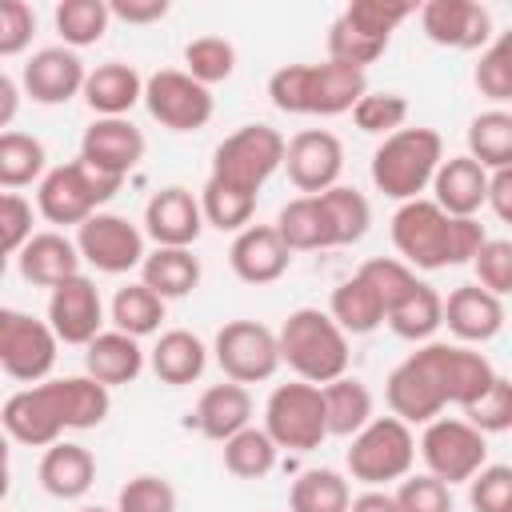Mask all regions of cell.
<instances>
[{
	"instance_id": "cell-1",
	"label": "cell",
	"mask_w": 512,
	"mask_h": 512,
	"mask_svg": "<svg viewBox=\"0 0 512 512\" xmlns=\"http://www.w3.org/2000/svg\"><path fill=\"white\" fill-rule=\"evenodd\" d=\"M496 376L500 372L488 364L484 352L468 344L428 340L404 364L388 372L384 396H388L392 416H400L404 424H432L448 404L456 408L476 404L492 388Z\"/></svg>"
},
{
	"instance_id": "cell-2",
	"label": "cell",
	"mask_w": 512,
	"mask_h": 512,
	"mask_svg": "<svg viewBox=\"0 0 512 512\" xmlns=\"http://www.w3.org/2000/svg\"><path fill=\"white\" fill-rule=\"evenodd\" d=\"M112 396L92 376H56L32 388H20L4 400L0 424L16 444L52 448L68 428H96L104 424Z\"/></svg>"
},
{
	"instance_id": "cell-3",
	"label": "cell",
	"mask_w": 512,
	"mask_h": 512,
	"mask_svg": "<svg viewBox=\"0 0 512 512\" xmlns=\"http://www.w3.org/2000/svg\"><path fill=\"white\" fill-rule=\"evenodd\" d=\"M392 244L408 268H456L472 264L488 244L484 224L476 216H448L436 200H408L392 216Z\"/></svg>"
},
{
	"instance_id": "cell-4",
	"label": "cell",
	"mask_w": 512,
	"mask_h": 512,
	"mask_svg": "<svg viewBox=\"0 0 512 512\" xmlns=\"http://www.w3.org/2000/svg\"><path fill=\"white\" fill-rule=\"evenodd\" d=\"M368 96L360 68L324 60V64H284L268 76V100L288 116H340Z\"/></svg>"
},
{
	"instance_id": "cell-5",
	"label": "cell",
	"mask_w": 512,
	"mask_h": 512,
	"mask_svg": "<svg viewBox=\"0 0 512 512\" xmlns=\"http://www.w3.org/2000/svg\"><path fill=\"white\" fill-rule=\"evenodd\" d=\"M280 360L308 384H332L348 376V332L320 308H296L280 324Z\"/></svg>"
},
{
	"instance_id": "cell-6",
	"label": "cell",
	"mask_w": 512,
	"mask_h": 512,
	"mask_svg": "<svg viewBox=\"0 0 512 512\" xmlns=\"http://www.w3.org/2000/svg\"><path fill=\"white\" fill-rule=\"evenodd\" d=\"M444 164V140L436 128H400L384 136L372 152V184L388 200H420L424 188H432L436 172Z\"/></svg>"
},
{
	"instance_id": "cell-7",
	"label": "cell",
	"mask_w": 512,
	"mask_h": 512,
	"mask_svg": "<svg viewBox=\"0 0 512 512\" xmlns=\"http://www.w3.org/2000/svg\"><path fill=\"white\" fill-rule=\"evenodd\" d=\"M124 180L116 176H104L96 172L92 164H84L80 156L68 160V164H56L48 168V176L40 180L36 188V212L48 220V224H60V228H80L84 220H92L100 212V204H108L116 192H120Z\"/></svg>"
},
{
	"instance_id": "cell-8",
	"label": "cell",
	"mask_w": 512,
	"mask_h": 512,
	"mask_svg": "<svg viewBox=\"0 0 512 512\" xmlns=\"http://www.w3.org/2000/svg\"><path fill=\"white\" fill-rule=\"evenodd\" d=\"M416 436H412V424H404L400 416H376L364 432L352 436L348 452H344V464H348V476L368 484V488H384L392 480H404L412 476V464H416Z\"/></svg>"
},
{
	"instance_id": "cell-9",
	"label": "cell",
	"mask_w": 512,
	"mask_h": 512,
	"mask_svg": "<svg viewBox=\"0 0 512 512\" xmlns=\"http://www.w3.org/2000/svg\"><path fill=\"white\" fill-rule=\"evenodd\" d=\"M288 140L268 124H244L232 136H224L212 152V180H224L240 192L260 196V188L272 180L276 168H284Z\"/></svg>"
},
{
	"instance_id": "cell-10",
	"label": "cell",
	"mask_w": 512,
	"mask_h": 512,
	"mask_svg": "<svg viewBox=\"0 0 512 512\" xmlns=\"http://www.w3.org/2000/svg\"><path fill=\"white\" fill-rule=\"evenodd\" d=\"M264 432L292 452H312L328 440V412H324V388L308 380L276 384L264 404Z\"/></svg>"
},
{
	"instance_id": "cell-11",
	"label": "cell",
	"mask_w": 512,
	"mask_h": 512,
	"mask_svg": "<svg viewBox=\"0 0 512 512\" xmlns=\"http://www.w3.org/2000/svg\"><path fill=\"white\" fill-rule=\"evenodd\" d=\"M420 456L424 468L452 488V484H468L488 464V440L464 416H436L432 424H424Z\"/></svg>"
},
{
	"instance_id": "cell-12",
	"label": "cell",
	"mask_w": 512,
	"mask_h": 512,
	"mask_svg": "<svg viewBox=\"0 0 512 512\" xmlns=\"http://www.w3.org/2000/svg\"><path fill=\"white\" fill-rule=\"evenodd\" d=\"M212 356H216L224 380H236L244 388L272 380V372L284 364L280 336L260 320H228L212 340Z\"/></svg>"
},
{
	"instance_id": "cell-13",
	"label": "cell",
	"mask_w": 512,
	"mask_h": 512,
	"mask_svg": "<svg viewBox=\"0 0 512 512\" xmlns=\"http://www.w3.org/2000/svg\"><path fill=\"white\" fill-rule=\"evenodd\" d=\"M60 336L52 332L48 320H36L28 312L4 308L0 312V368L4 376L20 384H44L52 364H56Z\"/></svg>"
},
{
	"instance_id": "cell-14",
	"label": "cell",
	"mask_w": 512,
	"mask_h": 512,
	"mask_svg": "<svg viewBox=\"0 0 512 512\" xmlns=\"http://www.w3.org/2000/svg\"><path fill=\"white\" fill-rule=\"evenodd\" d=\"M148 116L168 132H200L212 120V88L192 80L184 68H160L144 84Z\"/></svg>"
},
{
	"instance_id": "cell-15",
	"label": "cell",
	"mask_w": 512,
	"mask_h": 512,
	"mask_svg": "<svg viewBox=\"0 0 512 512\" xmlns=\"http://www.w3.org/2000/svg\"><path fill=\"white\" fill-rule=\"evenodd\" d=\"M144 228H136L128 216L116 212H96L92 220H84L76 228V248L84 256V264H92L96 272L120 276L144 264L148 248H144Z\"/></svg>"
},
{
	"instance_id": "cell-16",
	"label": "cell",
	"mask_w": 512,
	"mask_h": 512,
	"mask_svg": "<svg viewBox=\"0 0 512 512\" xmlns=\"http://www.w3.org/2000/svg\"><path fill=\"white\" fill-rule=\"evenodd\" d=\"M284 172L304 196H320L340 184L344 172V144L328 128H304L288 140Z\"/></svg>"
},
{
	"instance_id": "cell-17",
	"label": "cell",
	"mask_w": 512,
	"mask_h": 512,
	"mask_svg": "<svg viewBox=\"0 0 512 512\" xmlns=\"http://www.w3.org/2000/svg\"><path fill=\"white\" fill-rule=\"evenodd\" d=\"M48 324L60 336V344H80L88 348L104 328V300L100 288L80 272L48 292Z\"/></svg>"
},
{
	"instance_id": "cell-18",
	"label": "cell",
	"mask_w": 512,
	"mask_h": 512,
	"mask_svg": "<svg viewBox=\"0 0 512 512\" xmlns=\"http://www.w3.org/2000/svg\"><path fill=\"white\" fill-rule=\"evenodd\" d=\"M144 148V132L128 116H96L80 136V160L116 180H124L144 160Z\"/></svg>"
},
{
	"instance_id": "cell-19",
	"label": "cell",
	"mask_w": 512,
	"mask_h": 512,
	"mask_svg": "<svg viewBox=\"0 0 512 512\" xmlns=\"http://www.w3.org/2000/svg\"><path fill=\"white\" fill-rule=\"evenodd\" d=\"M420 28L432 44L476 52L492 44V16L476 0H428L420 8Z\"/></svg>"
},
{
	"instance_id": "cell-20",
	"label": "cell",
	"mask_w": 512,
	"mask_h": 512,
	"mask_svg": "<svg viewBox=\"0 0 512 512\" xmlns=\"http://www.w3.org/2000/svg\"><path fill=\"white\" fill-rule=\"evenodd\" d=\"M84 80L88 68L68 44L32 52L20 72V88L24 96H32V104H68L72 96H84Z\"/></svg>"
},
{
	"instance_id": "cell-21",
	"label": "cell",
	"mask_w": 512,
	"mask_h": 512,
	"mask_svg": "<svg viewBox=\"0 0 512 512\" xmlns=\"http://www.w3.org/2000/svg\"><path fill=\"white\" fill-rule=\"evenodd\" d=\"M204 208L200 196H192L188 188L172 184L152 192V200L144 204V236L156 248H192L204 232Z\"/></svg>"
},
{
	"instance_id": "cell-22",
	"label": "cell",
	"mask_w": 512,
	"mask_h": 512,
	"mask_svg": "<svg viewBox=\"0 0 512 512\" xmlns=\"http://www.w3.org/2000/svg\"><path fill=\"white\" fill-rule=\"evenodd\" d=\"M228 264L236 272V280L244 284H276L288 264H292V248L280 240L276 224H248L244 232H236L232 248H228Z\"/></svg>"
},
{
	"instance_id": "cell-23",
	"label": "cell",
	"mask_w": 512,
	"mask_h": 512,
	"mask_svg": "<svg viewBox=\"0 0 512 512\" xmlns=\"http://www.w3.org/2000/svg\"><path fill=\"white\" fill-rule=\"evenodd\" d=\"M444 324L464 344H488L504 328V300L480 284H460L444 300Z\"/></svg>"
},
{
	"instance_id": "cell-24",
	"label": "cell",
	"mask_w": 512,
	"mask_h": 512,
	"mask_svg": "<svg viewBox=\"0 0 512 512\" xmlns=\"http://www.w3.org/2000/svg\"><path fill=\"white\" fill-rule=\"evenodd\" d=\"M488 168L480 160H472L468 152L448 156L432 180V200L448 212V216H476L488 204Z\"/></svg>"
},
{
	"instance_id": "cell-25",
	"label": "cell",
	"mask_w": 512,
	"mask_h": 512,
	"mask_svg": "<svg viewBox=\"0 0 512 512\" xmlns=\"http://www.w3.org/2000/svg\"><path fill=\"white\" fill-rule=\"evenodd\" d=\"M80 260H84V256H80L76 240H68L64 232H36V236L24 244V252L16 256V268H20V276H24L28 284L52 292L56 284L80 276Z\"/></svg>"
},
{
	"instance_id": "cell-26",
	"label": "cell",
	"mask_w": 512,
	"mask_h": 512,
	"mask_svg": "<svg viewBox=\"0 0 512 512\" xmlns=\"http://www.w3.org/2000/svg\"><path fill=\"white\" fill-rule=\"evenodd\" d=\"M192 420H196L200 436L224 444V440H232L236 432H244L252 424V396H248L244 384L220 380V384H212V388L200 392Z\"/></svg>"
},
{
	"instance_id": "cell-27",
	"label": "cell",
	"mask_w": 512,
	"mask_h": 512,
	"mask_svg": "<svg viewBox=\"0 0 512 512\" xmlns=\"http://www.w3.org/2000/svg\"><path fill=\"white\" fill-rule=\"evenodd\" d=\"M144 76L124 64V60H104L96 68H88L84 80V104L96 116H128L140 100H144Z\"/></svg>"
},
{
	"instance_id": "cell-28",
	"label": "cell",
	"mask_w": 512,
	"mask_h": 512,
	"mask_svg": "<svg viewBox=\"0 0 512 512\" xmlns=\"http://www.w3.org/2000/svg\"><path fill=\"white\" fill-rule=\"evenodd\" d=\"M36 476H40V484H44L48 496H56V500H80L96 484V456L84 444L56 440L52 448H44Z\"/></svg>"
},
{
	"instance_id": "cell-29",
	"label": "cell",
	"mask_w": 512,
	"mask_h": 512,
	"mask_svg": "<svg viewBox=\"0 0 512 512\" xmlns=\"http://www.w3.org/2000/svg\"><path fill=\"white\" fill-rule=\"evenodd\" d=\"M144 372V348L136 336L112 328V332H100L88 348H84V376L100 380L104 388H120V384H132L136 376Z\"/></svg>"
},
{
	"instance_id": "cell-30",
	"label": "cell",
	"mask_w": 512,
	"mask_h": 512,
	"mask_svg": "<svg viewBox=\"0 0 512 512\" xmlns=\"http://www.w3.org/2000/svg\"><path fill=\"white\" fill-rule=\"evenodd\" d=\"M148 364H152V372H156L160 384L184 388V384H192V380L204 376V368H208V348H204V340H200L196 332H188V328H168V332H160V340L152 344Z\"/></svg>"
},
{
	"instance_id": "cell-31",
	"label": "cell",
	"mask_w": 512,
	"mask_h": 512,
	"mask_svg": "<svg viewBox=\"0 0 512 512\" xmlns=\"http://www.w3.org/2000/svg\"><path fill=\"white\" fill-rule=\"evenodd\" d=\"M140 284H148L164 300H180V296L196 292L200 260L192 256V248H152L140 264Z\"/></svg>"
},
{
	"instance_id": "cell-32",
	"label": "cell",
	"mask_w": 512,
	"mask_h": 512,
	"mask_svg": "<svg viewBox=\"0 0 512 512\" xmlns=\"http://www.w3.org/2000/svg\"><path fill=\"white\" fill-rule=\"evenodd\" d=\"M328 312L332 320L348 332V336H368L384 324V300L376 296V288L356 272L348 280H340L332 288V300H328Z\"/></svg>"
},
{
	"instance_id": "cell-33",
	"label": "cell",
	"mask_w": 512,
	"mask_h": 512,
	"mask_svg": "<svg viewBox=\"0 0 512 512\" xmlns=\"http://www.w3.org/2000/svg\"><path fill=\"white\" fill-rule=\"evenodd\" d=\"M324 412H328V436H348V440L376 420L372 392L356 376H340V380L324 384Z\"/></svg>"
},
{
	"instance_id": "cell-34",
	"label": "cell",
	"mask_w": 512,
	"mask_h": 512,
	"mask_svg": "<svg viewBox=\"0 0 512 512\" xmlns=\"http://www.w3.org/2000/svg\"><path fill=\"white\" fill-rule=\"evenodd\" d=\"M352 488L336 468H308L288 488V512H348Z\"/></svg>"
},
{
	"instance_id": "cell-35",
	"label": "cell",
	"mask_w": 512,
	"mask_h": 512,
	"mask_svg": "<svg viewBox=\"0 0 512 512\" xmlns=\"http://www.w3.org/2000/svg\"><path fill=\"white\" fill-rule=\"evenodd\" d=\"M316 200H320V212H324L332 248H340V244H356V240L368 232V224H372V208H368L364 192H356V188H348V184H336V188L320 192Z\"/></svg>"
},
{
	"instance_id": "cell-36",
	"label": "cell",
	"mask_w": 512,
	"mask_h": 512,
	"mask_svg": "<svg viewBox=\"0 0 512 512\" xmlns=\"http://www.w3.org/2000/svg\"><path fill=\"white\" fill-rule=\"evenodd\" d=\"M468 156L480 160L488 172L512 168V112L508 108H488L472 116L468 124Z\"/></svg>"
},
{
	"instance_id": "cell-37",
	"label": "cell",
	"mask_w": 512,
	"mask_h": 512,
	"mask_svg": "<svg viewBox=\"0 0 512 512\" xmlns=\"http://www.w3.org/2000/svg\"><path fill=\"white\" fill-rule=\"evenodd\" d=\"M276 232L280 240L292 248V252H316V248H332V236H328V224H324V212H320V200L316 196H296L280 208L276 216Z\"/></svg>"
},
{
	"instance_id": "cell-38",
	"label": "cell",
	"mask_w": 512,
	"mask_h": 512,
	"mask_svg": "<svg viewBox=\"0 0 512 512\" xmlns=\"http://www.w3.org/2000/svg\"><path fill=\"white\" fill-rule=\"evenodd\" d=\"M400 340H412V344H428L432 340V332L444 324V296L432 288V284H416V292L400 304V308H392L388 312V320H384Z\"/></svg>"
},
{
	"instance_id": "cell-39",
	"label": "cell",
	"mask_w": 512,
	"mask_h": 512,
	"mask_svg": "<svg viewBox=\"0 0 512 512\" xmlns=\"http://www.w3.org/2000/svg\"><path fill=\"white\" fill-rule=\"evenodd\" d=\"M48 152L36 136L28 132H0V184L4 192H16L32 180H44L48 172Z\"/></svg>"
},
{
	"instance_id": "cell-40",
	"label": "cell",
	"mask_w": 512,
	"mask_h": 512,
	"mask_svg": "<svg viewBox=\"0 0 512 512\" xmlns=\"http://www.w3.org/2000/svg\"><path fill=\"white\" fill-rule=\"evenodd\" d=\"M276 456H280V444L264 428H252V424L236 432L232 440H224V468L236 480H264L276 468Z\"/></svg>"
},
{
	"instance_id": "cell-41",
	"label": "cell",
	"mask_w": 512,
	"mask_h": 512,
	"mask_svg": "<svg viewBox=\"0 0 512 512\" xmlns=\"http://www.w3.org/2000/svg\"><path fill=\"white\" fill-rule=\"evenodd\" d=\"M52 20L68 48H88V44L104 40V32L112 24V8H108V0H60Z\"/></svg>"
},
{
	"instance_id": "cell-42",
	"label": "cell",
	"mask_w": 512,
	"mask_h": 512,
	"mask_svg": "<svg viewBox=\"0 0 512 512\" xmlns=\"http://www.w3.org/2000/svg\"><path fill=\"white\" fill-rule=\"evenodd\" d=\"M164 296H156L148 284H124L116 288L112 296V324L128 336H152L160 332V320H164Z\"/></svg>"
},
{
	"instance_id": "cell-43",
	"label": "cell",
	"mask_w": 512,
	"mask_h": 512,
	"mask_svg": "<svg viewBox=\"0 0 512 512\" xmlns=\"http://www.w3.org/2000/svg\"><path fill=\"white\" fill-rule=\"evenodd\" d=\"M200 208H204V220H208L212 228H220V232H244V228L252 224L256 196L208 176V184L200 188Z\"/></svg>"
},
{
	"instance_id": "cell-44",
	"label": "cell",
	"mask_w": 512,
	"mask_h": 512,
	"mask_svg": "<svg viewBox=\"0 0 512 512\" xmlns=\"http://www.w3.org/2000/svg\"><path fill=\"white\" fill-rule=\"evenodd\" d=\"M480 96H488L492 104H512V28H504L484 52L480 64L472 72Z\"/></svg>"
},
{
	"instance_id": "cell-45",
	"label": "cell",
	"mask_w": 512,
	"mask_h": 512,
	"mask_svg": "<svg viewBox=\"0 0 512 512\" xmlns=\"http://www.w3.org/2000/svg\"><path fill=\"white\" fill-rule=\"evenodd\" d=\"M184 72L204 88H212L236 72V48L224 36H196L184 48Z\"/></svg>"
},
{
	"instance_id": "cell-46",
	"label": "cell",
	"mask_w": 512,
	"mask_h": 512,
	"mask_svg": "<svg viewBox=\"0 0 512 512\" xmlns=\"http://www.w3.org/2000/svg\"><path fill=\"white\" fill-rule=\"evenodd\" d=\"M412 12H416V8H412V4H400V0H352L340 16H344L360 36L388 44L392 32H396Z\"/></svg>"
},
{
	"instance_id": "cell-47",
	"label": "cell",
	"mask_w": 512,
	"mask_h": 512,
	"mask_svg": "<svg viewBox=\"0 0 512 512\" xmlns=\"http://www.w3.org/2000/svg\"><path fill=\"white\" fill-rule=\"evenodd\" d=\"M360 276H364V280L376 288V296L384 300V320H388V312L400 308V304L416 292V284H420L416 268H408L404 260H392V256H376V260H368V264L360 268Z\"/></svg>"
},
{
	"instance_id": "cell-48",
	"label": "cell",
	"mask_w": 512,
	"mask_h": 512,
	"mask_svg": "<svg viewBox=\"0 0 512 512\" xmlns=\"http://www.w3.org/2000/svg\"><path fill=\"white\" fill-rule=\"evenodd\" d=\"M352 120H356L360 132L384 140V136H392V132L404 128V120H408V100H404L400 92H368V96L352 108Z\"/></svg>"
},
{
	"instance_id": "cell-49",
	"label": "cell",
	"mask_w": 512,
	"mask_h": 512,
	"mask_svg": "<svg viewBox=\"0 0 512 512\" xmlns=\"http://www.w3.org/2000/svg\"><path fill=\"white\" fill-rule=\"evenodd\" d=\"M460 416H464L472 428H480L484 436L508 432V428H512V380H508V376H496L492 388H488L476 404L460 408Z\"/></svg>"
},
{
	"instance_id": "cell-50",
	"label": "cell",
	"mask_w": 512,
	"mask_h": 512,
	"mask_svg": "<svg viewBox=\"0 0 512 512\" xmlns=\"http://www.w3.org/2000/svg\"><path fill=\"white\" fill-rule=\"evenodd\" d=\"M384 48L388 44L360 36L344 16H336L332 28H328V60H336V64H348V68H360L364 72L368 64H376L384 56Z\"/></svg>"
},
{
	"instance_id": "cell-51",
	"label": "cell",
	"mask_w": 512,
	"mask_h": 512,
	"mask_svg": "<svg viewBox=\"0 0 512 512\" xmlns=\"http://www.w3.org/2000/svg\"><path fill=\"white\" fill-rule=\"evenodd\" d=\"M116 512H176V488L164 476L140 472L120 488Z\"/></svg>"
},
{
	"instance_id": "cell-52",
	"label": "cell",
	"mask_w": 512,
	"mask_h": 512,
	"mask_svg": "<svg viewBox=\"0 0 512 512\" xmlns=\"http://www.w3.org/2000/svg\"><path fill=\"white\" fill-rule=\"evenodd\" d=\"M472 512H512V464H484L468 480Z\"/></svg>"
},
{
	"instance_id": "cell-53",
	"label": "cell",
	"mask_w": 512,
	"mask_h": 512,
	"mask_svg": "<svg viewBox=\"0 0 512 512\" xmlns=\"http://www.w3.org/2000/svg\"><path fill=\"white\" fill-rule=\"evenodd\" d=\"M396 504H400V512H452V492L432 472H420V476L400 480Z\"/></svg>"
},
{
	"instance_id": "cell-54",
	"label": "cell",
	"mask_w": 512,
	"mask_h": 512,
	"mask_svg": "<svg viewBox=\"0 0 512 512\" xmlns=\"http://www.w3.org/2000/svg\"><path fill=\"white\" fill-rule=\"evenodd\" d=\"M476 268V284L488 288L492 296H512V240H488L480 248V256L472 260Z\"/></svg>"
},
{
	"instance_id": "cell-55",
	"label": "cell",
	"mask_w": 512,
	"mask_h": 512,
	"mask_svg": "<svg viewBox=\"0 0 512 512\" xmlns=\"http://www.w3.org/2000/svg\"><path fill=\"white\" fill-rule=\"evenodd\" d=\"M32 200H24L20 192H4L0 196V240H4V252L8 256H20L24 244L36 236L32 232Z\"/></svg>"
},
{
	"instance_id": "cell-56",
	"label": "cell",
	"mask_w": 512,
	"mask_h": 512,
	"mask_svg": "<svg viewBox=\"0 0 512 512\" xmlns=\"http://www.w3.org/2000/svg\"><path fill=\"white\" fill-rule=\"evenodd\" d=\"M36 32V12L24 0H4L0 4V56H20L32 44Z\"/></svg>"
},
{
	"instance_id": "cell-57",
	"label": "cell",
	"mask_w": 512,
	"mask_h": 512,
	"mask_svg": "<svg viewBox=\"0 0 512 512\" xmlns=\"http://www.w3.org/2000/svg\"><path fill=\"white\" fill-rule=\"evenodd\" d=\"M112 20L124 24H156L168 16V0H112Z\"/></svg>"
},
{
	"instance_id": "cell-58",
	"label": "cell",
	"mask_w": 512,
	"mask_h": 512,
	"mask_svg": "<svg viewBox=\"0 0 512 512\" xmlns=\"http://www.w3.org/2000/svg\"><path fill=\"white\" fill-rule=\"evenodd\" d=\"M488 208L504 224H512V168H500L488 176Z\"/></svg>"
},
{
	"instance_id": "cell-59",
	"label": "cell",
	"mask_w": 512,
	"mask_h": 512,
	"mask_svg": "<svg viewBox=\"0 0 512 512\" xmlns=\"http://www.w3.org/2000/svg\"><path fill=\"white\" fill-rule=\"evenodd\" d=\"M348 512H400V504H396V492L368 488V492L352 496V508H348Z\"/></svg>"
},
{
	"instance_id": "cell-60",
	"label": "cell",
	"mask_w": 512,
	"mask_h": 512,
	"mask_svg": "<svg viewBox=\"0 0 512 512\" xmlns=\"http://www.w3.org/2000/svg\"><path fill=\"white\" fill-rule=\"evenodd\" d=\"M16 108H20V84L8 72H0V128H8L16 120Z\"/></svg>"
},
{
	"instance_id": "cell-61",
	"label": "cell",
	"mask_w": 512,
	"mask_h": 512,
	"mask_svg": "<svg viewBox=\"0 0 512 512\" xmlns=\"http://www.w3.org/2000/svg\"><path fill=\"white\" fill-rule=\"evenodd\" d=\"M76 512H112V508H100V504H84V508H76Z\"/></svg>"
}]
</instances>
